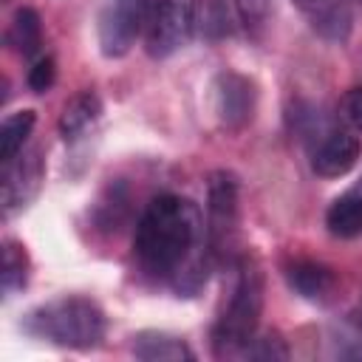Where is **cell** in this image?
Returning <instances> with one entry per match:
<instances>
[{"mask_svg":"<svg viewBox=\"0 0 362 362\" xmlns=\"http://www.w3.org/2000/svg\"><path fill=\"white\" fill-rule=\"evenodd\" d=\"M42 181V158L37 150H23L6 164L3 175V215L11 218L20 212L40 189Z\"/></svg>","mask_w":362,"mask_h":362,"instance_id":"cell-8","label":"cell"},{"mask_svg":"<svg viewBox=\"0 0 362 362\" xmlns=\"http://www.w3.org/2000/svg\"><path fill=\"white\" fill-rule=\"evenodd\" d=\"M359 161V139L342 127H322L311 136V170L322 178H339Z\"/></svg>","mask_w":362,"mask_h":362,"instance_id":"cell-7","label":"cell"},{"mask_svg":"<svg viewBox=\"0 0 362 362\" xmlns=\"http://www.w3.org/2000/svg\"><path fill=\"white\" fill-rule=\"evenodd\" d=\"M195 28L206 42H221L232 37L235 20L226 0H201L195 8Z\"/></svg>","mask_w":362,"mask_h":362,"instance_id":"cell-15","label":"cell"},{"mask_svg":"<svg viewBox=\"0 0 362 362\" xmlns=\"http://www.w3.org/2000/svg\"><path fill=\"white\" fill-rule=\"evenodd\" d=\"M235 11H238L243 31L252 40H263V34L272 23V11H274L272 0H235Z\"/></svg>","mask_w":362,"mask_h":362,"instance_id":"cell-19","label":"cell"},{"mask_svg":"<svg viewBox=\"0 0 362 362\" xmlns=\"http://www.w3.org/2000/svg\"><path fill=\"white\" fill-rule=\"evenodd\" d=\"M354 189H356V192L362 195V178H359V184H354Z\"/></svg>","mask_w":362,"mask_h":362,"instance_id":"cell-23","label":"cell"},{"mask_svg":"<svg viewBox=\"0 0 362 362\" xmlns=\"http://www.w3.org/2000/svg\"><path fill=\"white\" fill-rule=\"evenodd\" d=\"M328 232L337 238H356L362 235V195L351 187L348 192H342L325 215Z\"/></svg>","mask_w":362,"mask_h":362,"instance_id":"cell-14","label":"cell"},{"mask_svg":"<svg viewBox=\"0 0 362 362\" xmlns=\"http://www.w3.org/2000/svg\"><path fill=\"white\" fill-rule=\"evenodd\" d=\"M57 79V68H54V59L51 57H40L31 68H28V88L34 93H45Z\"/></svg>","mask_w":362,"mask_h":362,"instance_id":"cell-21","label":"cell"},{"mask_svg":"<svg viewBox=\"0 0 362 362\" xmlns=\"http://www.w3.org/2000/svg\"><path fill=\"white\" fill-rule=\"evenodd\" d=\"M34 110H17L11 116L3 119V127H0V158L3 164H8L17 153H23L31 130H34Z\"/></svg>","mask_w":362,"mask_h":362,"instance_id":"cell-17","label":"cell"},{"mask_svg":"<svg viewBox=\"0 0 362 362\" xmlns=\"http://www.w3.org/2000/svg\"><path fill=\"white\" fill-rule=\"evenodd\" d=\"M8 45H14L23 57H34L42 45V23L40 14L28 6L14 11V20L8 25Z\"/></svg>","mask_w":362,"mask_h":362,"instance_id":"cell-16","label":"cell"},{"mask_svg":"<svg viewBox=\"0 0 362 362\" xmlns=\"http://www.w3.org/2000/svg\"><path fill=\"white\" fill-rule=\"evenodd\" d=\"M147 0H107L99 14V45L105 57H122L144 28Z\"/></svg>","mask_w":362,"mask_h":362,"instance_id":"cell-6","label":"cell"},{"mask_svg":"<svg viewBox=\"0 0 362 362\" xmlns=\"http://www.w3.org/2000/svg\"><path fill=\"white\" fill-rule=\"evenodd\" d=\"M133 255L144 274L170 283L184 297L206 286L215 263L201 209L189 198L170 192L156 195L144 206L133 235Z\"/></svg>","mask_w":362,"mask_h":362,"instance_id":"cell-1","label":"cell"},{"mask_svg":"<svg viewBox=\"0 0 362 362\" xmlns=\"http://www.w3.org/2000/svg\"><path fill=\"white\" fill-rule=\"evenodd\" d=\"M195 0H147L144 11V48L150 57L164 59L175 54L195 31Z\"/></svg>","mask_w":362,"mask_h":362,"instance_id":"cell-4","label":"cell"},{"mask_svg":"<svg viewBox=\"0 0 362 362\" xmlns=\"http://www.w3.org/2000/svg\"><path fill=\"white\" fill-rule=\"evenodd\" d=\"M238 178L229 170H215L206 184V243L215 260H223L238 240Z\"/></svg>","mask_w":362,"mask_h":362,"instance_id":"cell-5","label":"cell"},{"mask_svg":"<svg viewBox=\"0 0 362 362\" xmlns=\"http://www.w3.org/2000/svg\"><path fill=\"white\" fill-rule=\"evenodd\" d=\"M339 113H342V119H345L356 133H362V88H351V90L342 96Z\"/></svg>","mask_w":362,"mask_h":362,"instance_id":"cell-22","label":"cell"},{"mask_svg":"<svg viewBox=\"0 0 362 362\" xmlns=\"http://www.w3.org/2000/svg\"><path fill=\"white\" fill-rule=\"evenodd\" d=\"M105 311L90 297H57L23 317V331L62 345V348H93L105 337Z\"/></svg>","mask_w":362,"mask_h":362,"instance_id":"cell-2","label":"cell"},{"mask_svg":"<svg viewBox=\"0 0 362 362\" xmlns=\"http://www.w3.org/2000/svg\"><path fill=\"white\" fill-rule=\"evenodd\" d=\"M133 354L144 362H181V359H195L192 348L173 337V334H161V331H141L133 337Z\"/></svg>","mask_w":362,"mask_h":362,"instance_id":"cell-12","label":"cell"},{"mask_svg":"<svg viewBox=\"0 0 362 362\" xmlns=\"http://www.w3.org/2000/svg\"><path fill=\"white\" fill-rule=\"evenodd\" d=\"M300 11L308 17L311 28L320 31L325 40L345 42L351 34V11L342 0H294Z\"/></svg>","mask_w":362,"mask_h":362,"instance_id":"cell-10","label":"cell"},{"mask_svg":"<svg viewBox=\"0 0 362 362\" xmlns=\"http://www.w3.org/2000/svg\"><path fill=\"white\" fill-rule=\"evenodd\" d=\"M215 113L223 127L238 130L252 119L255 110V88L246 76L223 71L215 76Z\"/></svg>","mask_w":362,"mask_h":362,"instance_id":"cell-9","label":"cell"},{"mask_svg":"<svg viewBox=\"0 0 362 362\" xmlns=\"http://www.w3.org/2000/svg\"><path fill=\"white\" fill-rule=\"evenodd\" d=\"M102 113V102L93 90H82L76 93L65 107H62V116H59V133L65 141H74L79 139Z\"/></svg>","mask_w":362,"mask_h":362,"instance_id":"cell-13","label":"cell"},{"mask_svg":"<svg viewBox=\"0 0 362 362\" xmlns=\"http://www.w3.org/2000/svg\"><path fill=\"white\" fill-rule=\"evenodd\" d=\"M359 3H362V0H359Z\"/></svg>","mask_w":362,"mask_h":362,"instance_id":"cell-24","label":"cell"},{"mask_svg":"<svg viewBox=\"0 0 362 362\" xmlns=\"http://www.w3.org/2000/svg\"><path fill=\"white\" fill-rule=\"evenodd\" d=\"M286 280H288V286H291L300 297H305V300H311V303H325V300H331V294H334V288H337L334 272H331L328 266L317 263V260H294V263L286 269Z\"/></svg>","mask_w":362,"mask_h":362,"instance_id":"cell-11","label":"cell"},{"mask_svg":"<svg viewBox=\"0 0 362 362\" xmlns=\"http://www.w3.org/2000/svg\"><path fill=\"white\" fill-rule=\"evenodd\" d=\"M286 356H288V348L277 334H263V337L255 334V339L246 345L240 359H286Z\"/></svg>","mask_w":362,"mask_h":362,"instance_id":"cell-20","label":"cell"},{"mask_svg":"<svg viewBox=\"0 0 362 362\" xmlns=\"http://www.w3.org/2000/svg\"><path fill=\"white\" fill-rule=\"evenodd\" d=\"M28 283V255L20 243L6 240L3 243V294L11 297L14 291L25 288Z\"/></svg>","mask_w":362,"mask_h":362,"instance_id":"cell-18","label":"cell"},{"mask_svg":"<svg viewBox=\"0 0 362 362\" xmlns=\"http://www.w3.org/2000/svg\"><path fill=\"white\" fill-rule=\"evenodd\" d=\"M263 311V277L260 269L252 260H243L238 266V280L232 286V294L223 305V311L215 320L212 328V351L215 356H243L246 345L257 334Z\"/></svg>","mask_w":362,"mask_h":362,"instance_id":"cell-3","label":"cell"}]
</instances>
